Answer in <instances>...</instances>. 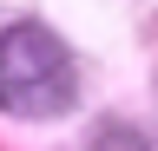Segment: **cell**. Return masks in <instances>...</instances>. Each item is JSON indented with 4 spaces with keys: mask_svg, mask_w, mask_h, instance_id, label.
Segmentation results:
<instances>
[{
    "mask_svg": "<svg viewBox=\"0 0 158 151\" xmlns=\"http://www.w3.org/2000/svg\"><path fill=\"white\" fill-rule=\"evenodd\" d=\"M86 151H152V145H145V138H138V131H132V125H99Z\"/></svg>",
    "mask_w": 158,
    "mask_h": 151,
    "instance_id": "cell-2",
    "label": "cell"
},
{
    "mask_svg": "<svg viewBox=\"0 0 158 151\" xmlns=\"http://www.w3.org/2000/svg\"><path fill=\"white\" fill-rule=\"evenodd\" d=\"M79 99L73 53L46 26H7L0 33V105L13 118H59Z\"/></svg>",
    "mask_w": 158,
    "mask_h": 151,
    "instance_id": "cell-1",
    "label": "cell"
}]
</instances>
